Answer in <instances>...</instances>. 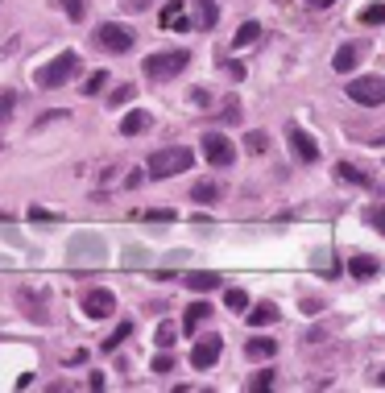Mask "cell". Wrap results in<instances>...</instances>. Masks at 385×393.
<instances>
[{"instance_id":"obj_40","label":"cell","mask_w":385,"mask_h":393,"mask_svg":"<svg viewBox=\"0 0 385 393\" xmlns=\"http://www.w3.org/2000/svg\"><path fill=\"white\" fill-rule=\"evenodd\" d=\"M373 145H385V133H382V137H373Z\"/></svg>"},{"instance_id":"obj_26","label":"cell","mask_w":385,"mask_h":393,"mask_svg":"<svg viewBox=\"0 0 385 393\" xmlns=\"http://www.w3.org/2000/svg\"><path fill=\"white\" fill-rule=\"evenodd\" d=\"M137 220H145V224H170L174 211L170 207H153V211H137Z\"/></svg>"},{"instance_id":"obj_5","label":"cell","mask_w":385,"mask_h":393,"mask_svg":"<svg viewBox=\"0 0 385 393\" xmlns=\"http://www.w3.org/2000/svg\"><path fill=\"white\" fill-rule=\"evenodd\" d=\"M348 99L365 104V108H377L385 99V79L369 75V79H348Z\"/></svg>"},{"instance_id":"obj_20","label":"cell","mask_w":385,"mask_h":393,"mask_svg":"<svg viewBox=\"0 0 385 393\" xmlns=\"http://www.w3.org/2000/svg\"><path fill=\"white\" fill-rule=\"evenodd\" d=\"M129 336H133V323L124 319V323H116V332H112V336H108V340H104L100 348H104V352H116V348H120V344H124Z\"/></svg>"},{"instance_id":"obj_29","label":"cell","mask_w":385,"mask_h":393,"mask_svg":"<svg viewBox=\"0 0 385 393\" xmlns=\"http://www.w3.org/2000/svg\"><path fill=\"white\" fill-rule=\"evenodd\" d=\"M12 108H17V91H0V124L12 120Z\"/></svg>"},{"instance_id":"obj_34","label":"cell","mask_w":385,"mask_h":393,"mask_svg":"<svg viewBox=\"0 0 385 393\" xmlns=\"http://www.w3.org/2000/svg\"><path fill=\"white\" fill-rule=\"evenodd\" d=\"M170 369H174V356H170V352L153 356V373H170Z\"/></svg>"},{"instance_id":"obj_24","label":"cell","mask_w":385,"mask_h":393,"mask_svg":"<svg viewBox=\"0 0 385 393\" xmlns=\"http://www.w3.org/2000/svg\"><path fill=\"white\" fill-rule=\"evenodd\" d=\"M108 79H112V75H108V70H91V79H87V83H83V95H100V91H104V87H108Z\"/></svg>"},{"instance_id":"obj_28","label":"cell","mask_w":385,"mask_h":393,"mask_svg":"<svg viewBox=\"0 0 385 393\" xmlns=\"http://www.w3.org/2000/svg\"><path fill=\"white\" fill-rule=\"evenodd\" d=\"M224 303H228L236 315H241V311H249V294H245V290H228V294H224Z\"/></svg>"},{"instance_id":"obj_14","label":"cell","mask_w":385,"mask_h":393,"mask_svg":"<svg viewBox=\"0 0 385 393\" xmlns=\"http://www.w3.org/2000/svg\"><path fill=\"white\" fill-rule=\"evenodd\" d=\"M348 274H353V278H377V274H382V261L369 257V253H357V257L348 261Z\"/></svg>"},{"instance_id":"obj_37","label":"cell","mask_w":385,"mask_h":393,"mask_svg":"<svg viewBox=\"0 0 385 393\" xmlns=\"http://www.w3.org/2000/svg\"><path fill=\"white\" fill-rule=\"evenodd\" d=\"M29 220H37V224H50V220H54V215H50V211H46V207H33V211H29Z\"/></svg>"},{"instance_id":"obj_16","label":"cell","mask_w":385,"mask_h":393,"mask_svg":"<svg viewBox=\"0 0 385 393\" xmlns=\"http://www.w3.org/2000/svg\"><path fill=\"white\" fill-rule=\"evenodd\" d=\"M245 352H249V361H270V356L278 352V344H274L270 336H253V340L245 344Z\"/></svg>"},{"instance_id":"obj_21","label":"cell","mask_w":385,"mask_h":393,"mask_svg":"<svg viewBox=\"0 0 385 393\" xmlns=\"http://www.w3.org/2000/svg\"><path fill=\"white\" fill-rule=\"evenodd\" d=\"M195 8H199V29H216V21H220V8H216L212 0H199Z\"/></svg>"},{"instance_id":"obj_41","label":"cell","mask_w":385,"mask_h":393,"mask_svg":"<svg viewBox=\"0 0 385 393\" xmlns=\"http://www.w3.org/2000/svg\"><path fill=\"white\" fill-rule=\"evenodd\" d=\"M377 381H382V385H385V373H382V377H377Z\"/></svg>"},{"instance_id":"obj_13","label":"cell","mask_w":385,"mask_h":393,"mask_svg":"<svg viewBox=\"0 0 385 393\" xmlns=\"http://www.w3.org/2000/svg\"><path fill=\"white\" fill-rule=\"evenodd\" d=\"M195 294H212V290H220V274H212V269H195V274H187L182 278Z\"/></svg>"},{"instance_id":"obj_27","label":"cell","mask_w":385,"mask_h":393,"mask_svg":"<svg viewBox=\"0 0 385 393\" xmlns=\"http://www.w3.org/2000/svg\"><path fill=\"white\" fill-rule=\"evenodd\" d=\"M249 390H253V393H265V390H274V369H261V373H253Z\"/></svg>"},{"instance_id":"obj_19","label":"cell","mask_w":385,"mask_h":393,"mask_svg":"<svg viewBox=\"0 0 385 393\" xmlns=\"http://www.w3.org/2000/svg\"><path fill=\"white\" fill-rule=\"evenodd\" d=\"M274 319H278V307H274V303H261V307L249 311V323H253V327H270Z\"/></svg>"},{"instance_id":"obj_1","label":"cell","mask_w":385,"mask_h":393,"mask_svg":"<svg viewBox=\"0 0 385 393\" xmlns=\"http://www.w3.org/2000/svg\"><path fill=\"white\" fill-rule=\"evenodd\" d=\"M191 162H195V153H191V149L170 145V149H158V153L145 162V170H149V178H174V174H187V170H191Z\"/></svg>"},{"instance_id":"obj_15","label":"cell","mask_w":385,"mask_h":393,"mask_svg":"<svg viewBox=\"0 0 385 393\" xmlns=\"http://www.w3.org/2000/svg\"><path fill=\"white\" fill-rule=\"evenodd\" d=\"M207 315H212V303H191V307H187V315H182V332H187V336H195V332L203 327V319H207Z\"/></svg>"},{"instance_id":"obj_17","label":"cell","mask_w":385,"mask_h":393,"mask_svg":"<svg viewBox=\"0 0 385 393\" xmlns=\"http://www.w3.org/2000/svg\"><path fill=\"white\" fill-rule=\"evenodd\" d=\"M149 124H153V116H149V112H129V116L120 120V133H124V137H137V133H145Z\"/></svg>"},{"instance_id":"obj_38","label":"cell","mask_w":385,"mask_h":393,"mask_svg":"<svg viewBox=\"0 0 385 393\" xmlns=\"http://www.w3.org/2000/svg\"><path fill=\"white\" fill-rule=\"evenodd\" d=\"M124 8L129 12H141V8H149V0H124Z\"/></svg>"},{"instance_id":"obj_18","label":"cell","mask_w":385,"mask_h":393,"mask_svg":"<svg viewBox=\"0 0 385 393\" xmlns=\"http://www.w3.org/2000/svg\"><path fill=\"white\" fill-rule=\"evenodd\" d=\"M257 37H261V25H257V21H241V29H236L232 46H236V50H245V46H253Z\"/></svg>"},{"instance_id":"obj_7","label":"cell","mask_w":385,"mask_h":393,"mask_svg":"<svg viewBox=\"0 0 385 393\" xmlns=\"http://www.w3.org/2000/svg\"><path fill=\"white\" fill-rule=\"evenodd\" d=\"M203 157H207V166H232L236 149H232V141L224 133H207L203 137Z\"/></svg>"},{"instance_id":"obj_12","label":"cell","mask_w":385,"mask_h":393,"mask_svg":"<svg viewBox=\"0 0 385 393\" xmlns=\"http://www.w3.org/2000/svg\"><path fill=\"white\" fill-rule=\"evenodd\" d=\"M357 62H361V46H340V50L332 54V70H336V75L357 70Z\"/></svg>"},{"instance_id":"obj_31","label":"cell","mask_w":385,"mask_h":393,"mask_svg":"<svg viewBox=\"0 0 385 393\" xmlns=\"http://www.w3.org/2000/svg\"><path fill=\"white\" fill-rule=\"evenodd\" d=\"M245 145H249L253 153H265V149H270V137H265V133H249V137H245Z\"/></svg>"},{"instance_id":"obj_10","label":"cell","mask_w":385,"mask_h":393,"mask_svg":"<svg viewBox=\"0 0 385 393\" xmlns=\"http://www.w3.org/2000/svg\"><path fill=\"white\" fill-rule=\"evenodd\" d=\"M220 352H224V340H220V336H203V340L191 348V365H195L199 373H207V369L220 361Z\"/></svg>"},{"instance_id":"obj_9","label":"cell","mask_w":385,"mask_h":393,"mask_svg":"<svg viewBox=\"0 0 385 393\" xmlns=\"http://www.w3.org/2000/svg\"><path fill=\"white\" fill-rule=\"evenodd\" d=\"M112 311H116V298H112V290L95 286V290H87V294H83V315H87V319H108Z\"/></svg>"},{"instance_id":"obj_4","label":"cell","mask_w":385,"mask_h":393,"mask_svg":"<svg viewBox=\"0 0 385 393\" xmlns=\"http://www.w3.org/2000/svg\"><path fill=\"white\" fill-rule=\"evenodd\" d=\"M91 41H95L100 50H108V54H129L137 37H133V29H129V25H116V21H104V25L95 29V37H91Z\"/></svg>"},{"instance_id":"obj_22","label":"cell","mask_w":385,"mask_h":393,"mask_svg":"<svg viewBox=\"0 0 385 393\" xmlns=\"http://www.w3.org/2000/svg\"><path fill=\"white\" fill-rule=\"evenodd\" d=\"M336 178H344V182H353V186H369V178H365L353 162H340V166H336Z\"/></svg>"},{"instance_id":"obj_39","label":"cell","mask_w":385,"mask_h":393,"mask_svg":"<svg viewBox=\"0 0 385 393\" xmlns=\"http://www.w3.org/2000/svg\"><path fill=\"white\" fill-rule=\"evenodd\" d=\"M311 8H328V4H336V0H307Z\"/></svg>"},{"instance_id":"obj_8","label":"cell","mask_w":385,"mask_h":393,"mask_svg":"<svg viewBox=\"0 0 385 393\" xmlns=\"http://www.w3.org/2000/svg\"><path fill=\"white\" fill-rule=\"evenodd\" d=\"M286 141H290V149H294V157H299V162H307V166H315V162H319V145H315V137H311V133H303L299 124H286Z\"/></svg>"},{"instance_id":"obj_32","label":"cell","mask_w":385,"mask_h":393,"mask_svg":"<svg viewBox=\"0 0 385 393\" xmlns=\"http://www.w3.org/2000/svg\"><path fill=\"white\" fill-rule=\"evenodd\" d=\"M62 8H66L71 21H83V17H87V4H83V0H62Z\"/></svg>"},{"instance_id":"obj_23","label":"cell","mask_w":385,"mask_h":393,"mask_svg":"<svg viewBox=\"0 0 385 393\" xmlns=\"http://www.w3.org/2000/svg\"><path fill=\"white\" fill-rule=\"evenodd\" d=\"M191 199H195V203H216V199H220V186H216V182H195V186H191Z\"/></svg>"},{"instance_id":"obj_3","label":"cell","mask_w":385,"mask_h":393,"mask_svg":"<svg viewBox=\"0 0 385 393\" xmlns=\"http://www.w3.org/2000/svg\"><path fill=\"white\" fill-rule=\"evenodd\" d=\"M75 70H79V54H75V50H62L54 62H46V66L37 70V87H46V91H50V87H62Z\"/></svg>"},{"instance_id":"obj_30","label":"cell","mask_w":385,"mask_h":393,"mask_svg":"<svg viewBox=\"0 0 385 393\" xmlns=\"http://www.w3.org/2000/svg\"><path fill=\"white\" fill-rule=\"evenodd\" d=\"M133 91H137V87H133V83H124V87H116V91L108 95V104H112V108H120V104H129V99H133Z\"/></svg>"},{"instance_id":"obj_11","label":"cell","mask_w":385,"mask_h":393,"mask_svg":"<svg viewBox=\"0 0 385 393\" xmlns=\"http://www.w3.org/2000/svg\"><path fill=\"white\" fill-rule=\"evenodd\" d=\"M158 25H162V29H178V33H182V29H191V21L182 17V0H170V4L162 8Z\"/></svg>"},{"instance_id":"obj_35","label":"cell","mask_w":385,"mask_h":393,"mask_svg":"<svg viewBox=\"0 0 385 393\" xmlns=\"http://www.w3.org/2000/svg\"><path fill=\"white\" fill-rule=\"evenodd\" d=\"M369 224H373V228H377V232L385 236V203H382V207H373V211H369Z\"/></svg>"},{"instance_id":"obj_25","label":"cell","mask_w":385,"mask_h":393,"mask_svg":"<svg viewBox=\"0 0 385 393\" xmlns=\"http://www.w3.org/2000/svg\"><path fill=\"white\" fill-rule=\"evenodd\" d=\"M361 25H385V4H365L361 8Z\"/></svg>"},{"instance_id":"obj_2","label":"cell","mask_w":385,"mask_h":393,"mask_svg":"<svg viewBox=\"0 0 385 393\" xmlns=\"http://www.w3.org/2000/svg\"><path fill=\"white\" fill-rule=\"evenodd\" d=\"M187 62H191L187 50H162V54H149L145 58V75L149 79H174V75L187 70Z\"/></svg>"},{"instance_id":"obj_33","label":"cell","mask_w":385,"mask_h":393,"mask_svg":"<svg viewBox=\"0 0 385 393\" xmlns=\"http://www.w3.org/2000/svg\"><path fill=\"white\" fill-rule=\"evenodd\" d=\"M158 344H162V348L174 344V323H162V327H158Z\"/></svg>"},{"instance_id":"obj_6","label":"cell","mask_w":385,"mask_h":393,"mask_svg":"<svg viewBox=\"0 0 385 393\" xmlns=\"http://www.w3.org/2000/svg\"><path fill=\"white\" fill-rule=\"evenodd\" d=\"M66 257L75 261V265H100L104 261V240L100 236H87V232H79L75 240H71V249H66Z\"/></svg>"},{"instance_id":"obj_36","label":"cell","mask_w":385,"mask_h":393,"mask_svg":"<svg viewBox=\"0 0 385 393\" xmlns=\"http://www.w3.org/2000/svg\"><path fill=\"white\" fill-rule=\"evenodd\" d=\"M145 178H149V170H133V174H129V178H124V186H141V182H145Z\"/></svg>"}]
</instances>
